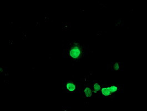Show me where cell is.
<instances>
[{
    "label": "cell",
    "instance_id": "obj_1",
    "mask_svg": "<svg viewBox=\"0 0 147 111\" xmlns=\"http://www.w3.org/2000/svg\"><path fill=\"white\" fill-rule=\"evenodd\" d=\"M83 47L80 46L79 42H72L67 46L65 49V56L72 60H80L84 54Z\"/></svg>",
    "mask_w": 147,
    "mask_h": 111
},
{
    "label": "cell",
    "instance_id": "obj_2",
    "mask_svg": "<svg viewBox=\"0 0 147 111\" xmlns=\"http://www.w3.org/2000/svg\"><path fill=\"white\" fill-rule=\"evenodd\" d=\"M123 87L120 85H103L100 91L98 93V97L103 98L113 97L115 95L121 91H122Z\"/></svg>",
    "mask_w": 147,
    "mask_h": 111
},
{
    "label": "cell",
    "instance_id": "obj_3",
    "mask_svg": "<svg viewBox=\"0 0 147 111\" xmlns=\"http://www.w3.org/2000/svg\"><path fill=\"white\" fill-rule=\"evenodd\" d=\"M63 88L66 93H76L77 91L81 92V87L80 85L72 81H63Z\"/></svg>",
    "mask_w": 147,
    "mask_h": 111
},
{
    "label": "cell",
    "instance_id": "obj_4",
    "mask_svg": "<svg viewBox=\"0 0 147 111\" xmlns=\"http://www.w3.org/2000/svg\"><path fill=\"white\" fill-rule=\"evenodd\" d=\"M90 84V87L92 88L93 95H97L98 97V93L104 85L101 82L97 81H94L92 82H91V83Z\"/></svg>",
    "mask_w": 147,
    "mask_h": 111
},
{
    "label": "cell",
    "instance_id": "obj_5",
    "mask_svg": "<svg viewBox=\"0 0 147 111\" xmlns=\"http://www.w3.org/2000/svg\"><path fill=\"white\" fill-rule=\"evenodd\" d=\"M80 93H81V95H82L83 97H90L93 95L92 88L90 87V84H87V85H85L84 86L81 88Z\"/></svg>",
    "mask_w": 147,
    "mask_h": 111
},
{
    "label": "cell",
    "instance_id": "obj_6",
    "mask_svg": "<svg viewBox=\"0 0 147 111\" xmlns=\"http://www.w3.org/2000/svg\"><path fill=\"white\" fill-rule=\"evenodd\" d=\"M120 68V65L118 63H115L112 64V69L115 70H119Z\"/></svg>",
    "mask_w": 147,
    "mask_h": 111
}]
</instances>
